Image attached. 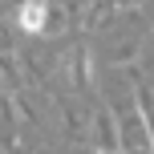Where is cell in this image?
Returning a JSON list of instances; mask_svg holds the SVG:
<instances>
[{
	"instance_id": "obj_2",
	"label": "cell",
	"mask_w": 154,
	"mask_h": 154,
	"mask_svg": "<svg viewBox=\"0 0 154 154\" xmlns=\"http://www.w3.org/2000/svg\"><path fill=\"white\" fill-rule=\"evenodd\" d=\"M118 12V0H85V12H81V24L85 29H101L109 24Z\"/></svg>"
},
{
	"instance_id": "obj_1",
	"label": "cell",
	"mask_w": 154,
	"mask_h": 154,
	"mask_svg": "<svg viewBox=\"0 0 154 154\" xmlns=\"http://www.w3.org/2000/svg\"><path fill=\"white\" fill-rule=\"evenodd\" d=\"M49 12H53V4L49 0H20V12H16V24H20L24 32H45L49 29Z\"/></svg>"
},
{
	"instance_id": "obj_6",
	"label": "cell",
	"mask_w": 154,
	"mask_h": 154,
	"mask_svg": "<svg viewBox=\"0 0 154 154\" xmlns=\"http://www.w3.org/2000/svg\"><path fill=\"white\" fill-rule=\"evenodd\" d=\"M122 154H154V150H122Z\"/></svg>"
},
{
	"instance_id": "obj_4",
	"label": "cell",
	"mask_w": 154,
	"mask_h": 154,
	"mask_svg": "<svg viewBox=\"0 0 154 154\" xmlns=\"http://www.w3.org/2000/svg\"><path fill=\"white\" fill-rule=\"evenodd\" d=\"M12 45H16V32L8 29L4 20H0V53H4V49H12Z\"/></svg>"
},
{
	"instance_id": "obj_3",
	"label": "cell",
	"mask_w": 154,
	"mask_h": 154,
	"mask_svg": "<svg viewBox=\"0 0 154 154\" xmlns=\"http://www.w3.org/2000/svg\"><path fill=\"white\" fill-rule=\"evenodd\" d=\"M138 61H142V69L154 73V29L146 32V41H142V53H138Z\"/></svg>"
},
{
	"instance_id": "obj_5",
	"label": "cell",
	"mask_w": 154,
	"mask_h": 154,
	"mask_svg": "<svg viewBox=\"0 0 154 154\" xmlns=\"http://www.w3.org/2000/svg\"><path fill=\"white\" fill-rule=\"evenodd\" d=\"M134 8H142V0H118V12H134Z\"/></svg>"
},
{
	"instance_id": "obj_7",
	"label": "cell",
	"mask_w": 154,
	"mask_h": 154,
	"mask_svg": "<svg viewBox=\"0 0 154 154\" xmlns=\"http://www.w3.org/2000/svg\"><path fill=\"white\" fill-rule=\"evenodd\" d=\"M0 93H4V77H0Z\"/></svg>"
}]
</instances>
